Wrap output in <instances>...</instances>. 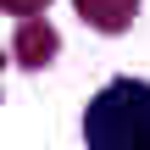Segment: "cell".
<instances>
[{"mask_svg":"<svg viewBox=\"0 0 150 150\" xmlns=\"http://www.w3.org/2000/svg\"><path fill=\"white\" fill-rule=\"evenodd\" d=\"M83 145L89 150H150V83L111 78L83 106Z\"/></svg>","mask_w":150,"mask_h":150,"instance_id":"cell-1","label":"cell"},{"mask_svg":"<svg viewBox=\"0 0 150 150\" xmlns=\"http://www.w3.org/2000/svg\"><path fill=\"white\" fill-rule=\"evenodd\" d=\"M56 56H61V33H56L45 17H17L11 61H17V67H28V72H39V67H50Z\"/></svg>","mask_w":150,"mask_h":150,"instance_id":"cell-2","label":"cell"},{"mask_svg":"<svg viewBox=\"0 0 150 150\" xmlns=\"http://www.w3.org/2000/svg\"><path fill=\"white\" fill-rule=\"evenodd\" d=\"M45 6H50V0H0V11H6V17H39Z\"/></svg>","mask_w":150,"mask_h":150,"instance_id":"cell-4","label":"cell"},{"mask_svg":"<svg viewBox=\"0 0 150 150\" xmlns=\"http://www.w3.org/2000/svg\"><path fill=\"white\" fill-rule=\"evenodd\" d=\"M78 11L100 28V33H122L139 17V0H78Z\"/></svg>","mask_w":150,"mask_h":150,"instance_id":"cell-3","label":"cell"}]
</instances>
